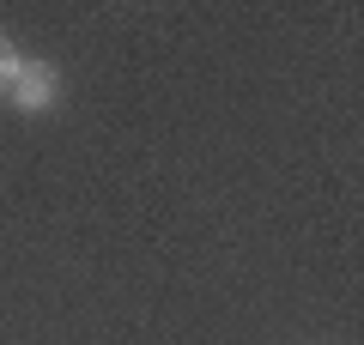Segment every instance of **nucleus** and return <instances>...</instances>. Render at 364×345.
<instances>
[{"label": "nucleus", "instance_id": "obj_1", "mask_svg": "<svg viewBox=\"0 0 364 345\" xmlns=\"http://www.w3.org/2000/svg\"><path fill=\"white\" fill-rule=\"evenodd\" d=\"M6 97H13V109H25V115H43V109H55V103H61V73H55L49 61H25Z\"/></svg>", "mask_w": 364, "mask_h": 345}, {"label": "nucleus", "instance_id": "obj_2", "mask_svg": "<svg viewBox=\"0 0 364 345\" xmlns=\"http://www.w3.org/2000/svg\"><path fill=\"white\" fill-rule=\"evenodd\" d=\"M18 67H25V55H18L13 43L0 37V97H6V91H13V79H18Z\"/></svg>", "mask_w": 364, "mask_h": 345}]
</instances>
